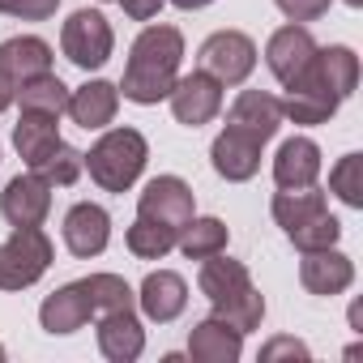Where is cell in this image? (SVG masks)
<instances>
[{
  "instance_id": "obj_30",
  "label": "cell",
  "mask_w": 363,
  "mask_h": 363,
  "mask_svg": "<svg viewBox=\"0 0 363 363\" xmlns=\"http://www.w3.org/2000/svg\"><path fill=\"white\" fill-rule=\"evenodd\" d=\"M329 193L350 206V210H363V154H342L337 167L329 171Z\"/></svg>"
},
{
  "instance_id": "obj_31",
  "label": "cell",
  "mask_w": 363,
  "mask_h": 363,
  "mask_svg": "<svg viewBox=\"0 0 363 363\" xmlns=\"http://www.w3.org/2000/svg\"><path fill=\"white\" fill-rule=\"evenodd\" d=\"M124 244H128V252H133L137 261H162V257L175 248V235H171L167 227H158V223H145V218H137V223L128 227Z\"/></svg>"
},
{
  "instance_id": "obj_41",
  "label": "cell",
  "mask_w": 363,
  "mask_h": 363,
  "mask_svg": "<svg viewBox=\"0 0 363 363\" xmlns=\"http://www.w3.org/2000/svg\"><path fill=\"white\" fill-rule=\"evenodd\" d=\"M0 359H5V346H0Z\"/></svg>"
},
{
  "instance_id": "obj_34",
  "label": "cell",
  "mask_w": 363,
  "mask_h": 363,
  "mask_svg": "<svg viewBox=\"0 0 363 363\" xmlns=\"http://www.w3.org/2000/svg\"><path fill=\"white\" fill-rule=\"evenodd\" d=\"M60 0H0V13L5 18H22V22H48L56 18Z\"/></svg>"
},
{
  "instance_id": "obj_24",
  "label": "cell",
  "mask_w": 363,
  "mask_h": 363,
  "mask_svg": "<svg viewBox=\"0 0 363 363\" xmlns=\"http://www.w3.org/2000/svg\"><path fill=\"white\" fill-rule=\"evenodd\" d=\"M312 73H316V77L342 99V103L359 90V56H354L350 48H342V43H333V48H316Z\"/></svg>"
},
{
  "instance_id": "obj_3",
  "label": "cell",
  "mask_w": 363,
  "mask_h": 363,
  "mask_svg": "<svg viewBox=\"0 0 363 363\" xmlns=\"http://www.w3.org/2000/svg\"><path fill=\"white\" fill-rule=\"evenodd\" d=\"M52 240L43 227H13V235L0 244V291H26L52 269Z\"/></svg>"
},
{
  "instance_id": "obj_33",
  "label": "cell",
  "mask_w": 363,
  "mask_h": 363,
  "mask_svg": "<svg viewBox=\"0 0 363 363\" xmlns=\"http://www.w3.org/2000/svg\"><path fill=\"white\" fill-rule=\"evenodd\" d=\"M286 240L299 248V252H316V248H333L337 240H342V223L325 210V214H316V218H308V223H299V227H291L286 231Z\"/></svg>"
},
{
  "instance_id": "obj_4",
  "label": "cell",
  "mask_w": 363,
  "mask_h": 363,
  "mask_svg": "<svg viewBox=\"0 0 363 363\" xmlns=\"http://www.w3.org/2000/svg\"><path fill=\"white\" fill-rule=\"evenodd\" d=\"M60 52L69 56V65H77L82 73L103 69L116 52V30L99 9H77L69 13V22L60 26Z\"/></svg>"
},
{
  "instance_id": "obj_18",
  "label": "cell",
  "mask_w": 363,
  "mask_h": 363,
  "mask_svg": "<svg viewBox=\"0 0 363 363\" xmlns=\"http://www.w3.org/2000/svg\"><path fill=\"white\" fill-rule=\"evenodd\" d=\"M90 316H94V312H90V299H86L82 282H65V286H56V291L39 303V325H43L52 337H65V333L86 329Z\"/></svg>"
},
{
  "instance_id": "obj_22",
  "label": "cell",
  "mask_w": 363,
  "mask_h": 363,
  "mask_svg": "<svg viewBox=\"0 0 363 363\" xmlns=\"http://www.w3.org/2000/svg\"><path fill=\"white\" fill-rule=\"evenodd\" d=\"M13 145L22 154V162L35 171L56 145H60V116H43V111H22V120L13 124Z\"/></svg>"
},
{
  "instance_id": "obj_11",
  "label": "cell",
  "mask_w": 363,
  "mask_h": 363,
  "mask_svg": "<svg viewBox=\"0 0 363 363\" xmlns=\"http://www.w3.org/2000/svg\"><path fill=\"white\" fill-rule=\"evenodd\" d=\"M261 145L265 141H257L252 133L227 124L214 137V145H210V162H214V171L227 179V184H244V179H252L261 171Z\"/></svg>"
},
{
  "instance_id": "obj_36",
  "label": "cell",
  "mask_w": 363,
  "mask_h": 363,
  "mask_svg": "<svg viewBox=\"0 0 363 363\" xmlns=\"http://www.w3.org/2000/svg\"><path fill=\"white\" fill-rule=\"evenodd\" d=\"M308 354L312 350L303 342H295V337H274V342L261 346V363H274V359H308Z\"/></svg>"
},
{
  "instance_id": "obj_17",
  "label": "cell",
  "mask_w": 363,
  "mask_h": 363,
  "mask_svg": "<svg viewBox=\"0 0 363 363\" xmlns=\"http://www.w3.org/2000/svg\"><path fill=\"white\" fill-rule=\"evenodd\" d=\"M227 124L252 133L257 141H269L282 128V103L269 90H240L235 103H231V111H227Z\"/></svg>"
},
{
  "instance_id": "obj_27",
  "label": "cell",
  "mask_w": 363,
  "mask_h": 363,
  "mask_svg": "<svg viewBox=\"0 0 363 363\" xmlns=\"http://www.w3.org/2000/svg\"><path fill=\"white\" fill-rule=\"evenodd\" d=\"M13 103H22V111H43V116H65L69 107V86L56 73H39L30 82H18Z\"/></svg>"
},
{
  "instance_id": "obj_40",
  "label": "cell",
  "mask_w": 363,
  "mask_h": 363,
  "mask_svg": "<svg viewBox=\"0 0 363 363\" xmlns=\"http://www.w3.org/2000/svg\"><path fill=\"white\" fill-rule=\"evenodd\" d=\"M346 5H350V9H359V5H363V0H346Z\"/></svg>"
},
{
  "instance_id": "obj_14",
  "label": "cell",
  "mask_w": 363,
  "mask_h": 363,
  "mask_svg": "<svg viewBox=\"0 0 363 363\" xmlns=\"http://www.w3.org/2000/svg\"><path fill=\"white\" fill-rule=\"evenodd\" d=\"M299 282L308 295H342L350 282H354V261L346 252L333 248H316V252H303L299 261Z\"/></svg>"
},
{
  "instance_id": "obj_37",
  "label": "cell",
  "mask_w": 363,
  "mask_h": 363,
  "mask_svg": "<svg viewBox=\"0 0 363 363\" xmlns=\"http://www.w3.org/2000/svg\"><path fill=\"white\" fill-rule=\"evenodd\" d=\"M162 5H167V0H120L124 18H133V22H150V18H158Z\"/></svg>"
},
{
  "instance_id": "obj_39",
  "label": "cell",
  "mask_w": 363,
  "mask_h": 363,
  "mask_svg": "<svg viewBox=\"0 0 363 363\" xmlns=\"http://www.w3.org/2000/svg\"><path fill=\"white\" fill-rule=\"evenodd\" d=\"M167 5H175V9H184V13H197V9L214 5V0H167Z\"/></svg>"
},
{
  "instance_id": "obj_9",
  "label": "cell",
  "mask_w": 363,
  "mask_h": 363,
  "mask_svg": "<svg viewBox=\"0 0 363 363\" xmlns=\"http://www.w3.org/2000/svg\"><path fill=\"white\" fill-rule=\"evenodd\" d=\"M0 214H5L9 227H43L52 214V184L39 171L13 175L0 193Z\"/></svg>"
},
{
  "instance_id": "obj_6",
  "label": "cell",
  "mask_w": 363,
  "mask_h": 363,
  "mask_svg": "<svg viewBox=\"0 0 363 363\" xmlns=\"http://www.w3.org/2000/svg\"><path fill=\"white\" fill-rule=\"evenodd\" d=\"M193 214H197V197H193V189L179 175H154L150 184L141 189V197H137V218L158 223L171 235L184 231V223Z\"/></svg>"
},
{
  "instance_id": "obj_10",
  "label": "cell",
  "mask_w": 363,
  "mask_h": 363,
  "mask_svg": "<svg viewBox=\"0 0 363 363\" xmlns=\"http://www.w3.org/2000/svg\"><path fill=\"white\" fill-rule=\"evenodd\" d=\"M278 103H282V120H291V124H329L342 107V99L312 73V65L295 86H286V99H278Z\"/></svg>"
},
{
  "instance_id": "obj_1",
  "label": "cell",
  "mask_w": 363,
  "mask_h": 363,
  "mask_svg": "<svg viewBox=\"0 0 363 363\" xmlns=\"http://www.w3.org/2000/svg\"><path fill=\"white\" fill-rule=\"evenodd\" d=\"M179 60H184V35L175 26H145L128 48V65L116 90L137 107H154L171 94Z\"/></svg>"
},
{
  "instance_id": "obj_7",
  "label": "cell",
  "mask_w": 363,
  "mask_h": 363,
  "mask_svg": "<svg viewBox=\"0 0 363 363\" xmlns=\"http://www.w3.org/2000/svg\"><path fill=\"white\" fill-rule=\"evenodd\" d=\"M223 82H214L210 73H184V77H175V86H171V94H167V103H171V116H175V124H189V128H201V124H210L218 111H223Z\"/></svg>"
},
{
  "instance_id": "obj_35",
  "label": "cell",
  "mask_w": 363,
  "mask_h": 363,
  "mask_svg": "<svg viewBox=\"0 0 363 363\" xmlns=\"http://www.w3.org/2000/svg\"><path fill=\"white\" fill-rule=\"evenodd\" d=\"M274 5H278L291 22H316V18L329 13L333 0H274Z\"/></svg>"
},
{
  "instance_id": "obj_12",
  "label": "cell",
  "mask_w": 363,
  "mask_h": 363,
  "mask_svg": "<svg viewBox=\"0 0 363 363\" xmlns=\"http://www.w3.org/2000/svg\"><path fill=\"white\" fill-rule=\"evenodd\" d=\"M60 231H65V248L73 257L90 261V257L107 252V244H111V214L103 206H94V201H77L65 214V227Z\"/></svg>"
},
{
  "instance_id": "obj_19",
  "label": "cell",
  "mask_w": 363,
  "mask_h": 363,
  "mask_svg": "<svg viewBox=\"0 0 363 363\" xmlns=\"http://www.w3.org/2000/svg\"><path fill=\"white\" fill-rule=\"evenodd\" d=\"M69 120L77 124V128H107L111 120H116V111H120V90L111 86V82H103V77H94V82H86V86H77V90H69Z\"/></svg>"
},
{
  "instance_id": "obj_28",
  "label": "cell",
  "mask_w": 363,
  "mask_h": 363,
  "mask_svg": "<svg viewBox=\"0 0 363 363\" xmlns=\"http://www.w3.org/2000/svg\"><path fill=\"white\" fill-rule=\"evenodd\" d=\"M82 291L90 299V312L94 316H107V312H124L137 303V291L120 278V274H90L82 278Z\"/></svg>"
},
{
  "instance_id": "obj_21",
  "label": "cell",
  "mask_w": 363,
  "mask_h": 363,
  "mask_svg": "<svg viewBox=\"0 0 363 363\" xmlns=\"http://www.w3.org/2000/svg\"><path fill=\"white\" fill-rule=\"evenodd\" d=\"M189 354H193L197 363H235V359L244 354V333L231 329V325L218 320V316H206V320H197L193 333H189Z\"/></svg>"
},
{
  "instance_id": "obj_25",
  "label": "cell",
  "mask_w": 363,
  "mask_h": 363,
  "mask_svg": "<svg viewBox=\"0 0 363 363\" xmlns=\"http://www.w3.org/2000/svg\"><path fill=\"white\" fill-rule=\"evenodd\" d=\"M227 240H231V231H227V223L223 218H189L184 223V231L175 235V248L184 252L189 261H206V257H214V252H227Z\"/></svg>"
},
{
  "instance_id": "obj_15",
  "label": "cell",
  "mask_w": 363,
  "mask_h": 363,
  "mask_svg": "<svg viewBox=\"0 0 363 363\" xmlns=\"http://www.w3.org/2000/svg\"><path fill=\"white\" fill-rule=\"evenodd\" d=\"M94 320H99L94 333H99L103 359H111V363H133V359H141V350H145V325L137 320L133 308L107 312V316H94Z\"/></svg>"
},
{
  "instance_id": "obj_32",
  "label": "cell",
  "mask_w": 363,
  "mask_h": 363,
  "mask_svg": "<svg viewBox=\"0 0 363 363\" xmlns=\"http://www.w3.org/2000/svg\"><path fill=\"white\" fill-rule=\"evenodd\" d=\"M43 179H48V184L52 189H69V184H77V179H82V171H86V158H82V150H73L69 141H60L39 167H35Z\"/></svg>"
},
{
  "instance_id": "obj_16",
  "label": "cell",
  "mask_w": 363,
  "mask_h": 363,
  "mask_svg": "<svg viewBox=\"0 0 363 363\" xmlns=\"http://www.w3.org/2000/svg\"><path fill=\"white\" fill-rule=\"evenodd\" d=\"M320 179V145L312 137H286L274 154V184L278 189H308Z\"/></svg>"
},
{
  "instance_id": "obj_8",
  "label": "cell",
  "mask_w": 363,
  "mask_h": 363,
  "mask_svg": "<svg viewBox=\"0 0 363 363\" xmlns=\"http://www.w3.org/2000/svg\"><path fill=\"white\" fill-rule=\"evenodd\" d=\"M312 56H316V39H312V30H308L303 22L278 26V30L269 35V43H265V65H269V73H274L282 86H295V82L308 73Z\"/></svg>"
},
{
  "instance_id": "obj_5",
  "label": "cell",
  "mask_w": 363,
  "mask_h": 363,
  "mask_svg": "<svg viewBox=\"0 0 363 363\" xmlns=\"http://www.w3.org/2000/svg\"><path fill=\"white\" fill-rule=\"evenodd\" d=\"M197 69L223 86H244L257 69V43L244 30H214L197 52Z\"/></svg>"
},
{
  "instance_id": "obj_20",
  "label": "cell",
  "mask_w": 363,
  "mask_h": 363,
  "mask_svg": "<svg viewBox=\"0 0 363 363\" xmlns=\"http://www.w3.org/2000/svg\"><path fill=\"white\" fill-rule=\"evenodd\" d=\"M52 43L39 39V35H13L0 43V73H5L13 86L18 82H30L39 73H52Z\"/></svg>"
},
{
  "instance_id": "obj_2",
  "label": "cell",
  "mask_w": 363,
  "mask_h": 363,
  "mask_svg": "<svg viewBox=\"0 0 363 363\" xmlns=\"http://www.w3.org/2000/svg\"><path fill=\"white\" fill-rule=\"evenodd\" d=\"M82 158H86L90 179L103 193H128L150 162V145L137 128H107Z\"/></svg>"
},
{
  "instance_id": "obj_29",
  "label": "cell",
  "mask_w": 363,
  "mask_h": 363,
  "mask_svg": "<svg viewBox=\"0 0 363 363\" xmlns=\"http://www.w3.org/2000/svg\"><path fill=\"white\" fill-rule=\"evenodd\" d=\"M210 316L227 320V325L240 329V333H252V329H261V320H265V295H261L257 286H248V291H240V295H231V299L210 303Z\"/></svg>"
},
{
  "instance_id": "obj_23",
  "label": "cell",
  "mask_w": 363,
  "mask_h": 363,
  "mask_svg": "<svg viewBox=\"0 0 363 363\" xmlns=\"http://www.w3.org/2000/svg\"><path fill=\"white\" fill-rule=\"evenodd\" d=\"M197 286H201V295H206L210 303H218V299H231V295L248 291V286H252V274H248L244 261H235V257H227V252H214V257L201 261Z\"/></svg>"
},
{
  "instance_id": "obj_26",
  "label": "cell",
  "mask_w": 363,
  "mask_h": 363,
  "mask_svg": "<svg viewBox=\"0 0 363 363\" xmlns=\"http://www.w3.org/2000/svg\"><path fill=\"white\" fill-rule=\"evenodd\" d=\"M325 210L329 206H325V193L316 184H308V189H278L274 201H269V214H274V223L282 231H291V227H299V223H308V218H316Z\"/></svg>"
},
{
  "instance_id": "obj_38",
  "label": "cell",
  "mask_w": 363,
  "mask_h": 363,
  "mask_svg": "<svg viewBox=\"0 0 363 363\" xmlns=\"http://www.w3.org/2000/svg\"><path fill=\"white\" fill-rule=\"evenodd\" d=\"M13 90H18V86H13L5 73H0V116H5V111L13 107Z\"/></svg>"
},
{
  "instance_id": "obj_13",
  "label": "cell",
  "mask_w": 363,
  "mask_h": 363,
  "mask_svg": "<svg viewBox=\"0 0 363 363\" xmlns=\"http://www.w3.org/2000/svg\"><path fill=\"white\" fill-rule=\"evenodd\" d=\"M137 308L145 312V320L154 325H171L179 312L189 308V282L175 269H154L145 274V282L137 286Z\"/></svg>"
}]
</instances>
